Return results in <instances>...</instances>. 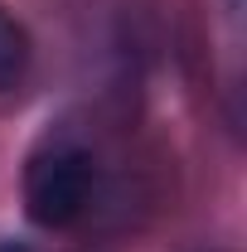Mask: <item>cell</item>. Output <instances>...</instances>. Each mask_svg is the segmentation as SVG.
<instances>
[{"label":"cell","instance_id":"cell-1","mask_svg":"<svg viewBox=\"0 0 247 252\" xmlns=\"http://www.w3.org/2000/svg\"><path fill=\"white\" fill-rule=\"evenodd\" d=\"M93 194V156L83 146H44L25 170V209L39 228H68Z\"/></svg>","mask_w":247,"mask_h":252},{"label":"cell","instance_id":"cell-2","mask_svg":"<svg viewBox=\"0 0 247 252\" xmlns=\"http://www.w3.org/2000/svg\"><path fill=\"white\" fill-rule=\"evenodd\" d=\"M25 68H30V39L20 30V20L0 5V93L15 88L25 78Z\"/></svg>","mask_w":247,"mask_h":252},{"label":"cell","instance_id":"cell-3","mask_svg":"<svg viewBox=\"0 0 247 252\" xmlns=\"http://www.w3.org/2000/svg\"><path fill=\"white\" fill-rule=\"evenodd\" d=\"M0 252H25V248H20V243H5V248H0Z\"/></svg>","mask_w":247,"mask_h":252}]
</instances>
